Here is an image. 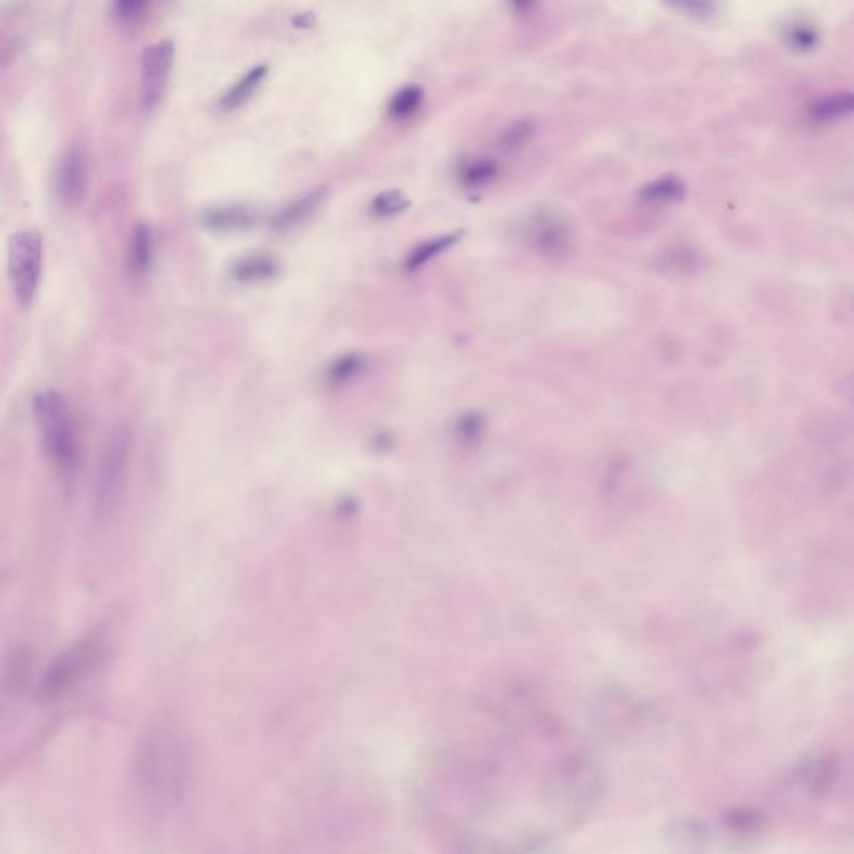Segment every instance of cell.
I'll use <instances>...</instances> for the list:
<instances>
[{
  "label": "cell",
  "mask_w": 854,
  "mask_h": 854,
  "mask_svg": "<svg viewBox=\"0 0 854 854\" xmlns=\"http://www.w3.org/2000/svg\"><path fill=\"white\" fill-rule=\"evenodd\" d=\"M189 771V746L174 724H156L142 736L132 761V781L146 806L164 809L177 803L186 791Z\"/></svg>",
  "instance_id": "6da1fadb"
},
{
  "label": "cell",
  "mask_w": 854,
  "mask_h": 854,
  "mask_svg": "<svg viewBox=\"0 0 854 854\" xmlns=\"http://www.w3.org/2000/svg\"><path fill=\"white\" fill-rule=\"evenodd\" d=\"M34 416L42 446L57 468L69 471L77 461L76 427L61 392L41 391L34 397Z\"/></svg>",
  "instance_id": "7a4b0ae2"
},
{
  "label": "cell",
  "mask_w": 854,
  "mask_h": 854,
  "mask_svg": "<svg viewBox=\"0 0 854 854\" xmlns=\"http://www.w3.org/2000/svg\"><path fill=\"white\" fill-rule=\"evenodd\" d=\"M42 237L34 231L14 234L9 244V276L17 301L29 307L36 299L42 271Z\"/></svg>",
  "instance_id": "3957f363"
},
{
  "label": "cell",
  "mask_w": 854,
  "mask_h": 854,
  "mask_svg": "<svg viewBox=\"0 0 854 854\" xmlns=\"http://www.w3.org/2000/svg\"><path fill=\"white\" fill-rule=\"evenodd\" d=\"M531 246L551 261L568 257L574 249V227L561 212L541 209L534 212L528 226Z\"/></svg>",
  "instance_id": "277c9868"
},
{
  "label": "cell",
  "mask_w": 854,
  "mask_h": 854,
  "mask_svg": "<svg viewBox=\"0 0 854 854\" xmlns=\"http://www.w3.org/2000/svg\"><path fill=\"white\" fill-rule=\"evenodd\" d=\"M841 776V763L833 751L814 749L794 768V781L811 798H826Z\"/></svg>",
  "instance_id": "5b68a950"
},
{
  "label": "cell",
  "mask_w": 854,
  "mask_h": 854,
  "mask_svg": "<svg viewBox=\"0 0 854 854\" xmlns=\"http://www.w3.org/2000/svg\"><path fill=\"white\" fill-rule=\"evenodd\" d=\"M174 62L171 41L157 42L142 54V106L152 111L159 106Z\"/></svg>",
  "instance_id": "8992f818"
},
{
  "label": "cell",
  "mask_w": 854,
  "mask_h": 854,
  "mask_svg": "<svg viewBox=\"0 0 854 854\" xmlns=\"http://www.w3.org/2000/svg\"><path fill=\"white\" fill-rule=\"evenodd\" d=\"M89 184V162L82 147H72L62 157L56 174L57 199L66 207L81 204Z\"/></svg>",
  "instance_id": "52a82bcc"
},
{
  "label": "cell",
  "mask_w": 854,
  "mask_h": 854,
  "mask_svg": "<svg viewBox=\"0 0 854 854\" xmlns=\"http://www.w3.org/2000/svg\"><path fill=\"white\" fill-rule=\"evenodd\" d=\"M779 39L786 51L794 56H813L823 46V31L813 21L794 17L779 29Z\"/></svg>",
  "instance_id": "ba28073f"
},
{
  "label": "cell",
  "mask_w": 854,
  "mask_h": 854,
  "mask_svg": "<svg viewBox=\"0 0 854 854\" xmlns=\"http://www.w3.org/2000/svg\"><path fill=\"white\" fill-rule=\"evenodd\" d=\"M713 831L698 818H674L664 826V841L681 849H701L708 846Z\"/></svg>",
  "instance_id": "9c48e42d"
},
{
  "label": "cell",
  "mask_w": 854,
  "mask_h": 854,
  "mask_svg": "<svg viewBox=\"0 0 854 854\" xmlns=\"http://www.w3.org/2000/svg\"><path fill=\"white\" fill-rule=\"evenodd\" d=\"M854 112V97L849 91L831 92L813 99L806 107L809 121L818 126L834 124L851 117Z\"/></svg>",
  "instance_id": "30bf717a"
},
{
  "label": "cell",
  "mask_w": 854,
  "mask_h": 854,
  "mask_svg": "<svg viewBox=\"0 0 854 854\" xmlns=\"http://www.w3.org/2000/svg\"><path fill=\"white\" fill-rule=\"evenodd\" d=\"M326 196L327 187H317V189L307 192L306 196L299 197L297 201L289 204L276 217L274 226H276L277 231H292V229H296V227L304 224L322 206V202H324Z\"/></svg>",
  "instance_id": "8fae6325"
},
{
  "label": "cell",
  "mask_w": 854,
  "mask_h": 854,
  "mask_svg": "<svg viewBox=\"0 0 854 854\" xmlns=\"http://www.w3.org/2000/svg\"><path fill=\"white\" fill-rule=\"evenodd\" d=\"M686 192L688 187L681 177L664 174L639 187L636 196L639 201L646 204H673V202L683 201Z\"/></svg>",
  "instance_id": "7c38bea8"
},
{
  "label": "cell",
  "mask_w": 854,
  "mask_h": 854,
  "mask_svg": "<svg viewBox=\"0 0 854 854\" xmlns=\"http://www.w3.org/2000/svg\"><path fill=\"white\" fill-rule=\"evenodd\" d=\"M723 823L729 833H733L738 838H754L763 833L768 819L761 811L748 806H738L731 808L724 813Z\"/></svg>",
  "instance_id": "4fadbf2b"
},
{
  "label": "cell",
  "mask_w": 854,
  "mask_h": 854,
  "mask_svg": "<svg viewBox=\"0 0 854 854\" xmlns=\"http://www.w3.org/2000/svg\"><path fill=\"white\" fill-rule=\"evenodd\" d=\"M87 654H89V648H87L86 644L77 646L76 649L69 651V653H67L66 656H64V658H62L61 661L52 668L49 678L46 679L47 693H59V691H61V689L64 688L71 679L76 678L79 668H82V666L86 664Z\"/></svg>",
  "instance_id": "5bb4252c"
},
{
  "label": "cell",
  "mask_w": 854,
  "mask_h": 854,
  "mask_svg": "<svg viewBox=\"0 0 854 854\" xmlns=\"http://www.w3.org/2000/svg\"><path fill=\"white\" fill-rule=\"evenodd\" d=\"M152 256H154V241L152 232L146 224L139 226L132 232L131 247H129V266L137 276L146 274L151 269Z\"/></svg>",
  "instance_id": "9a60e30c"
},
{
  "label": "cell",
  "mask_w": 854,
  "mask_h": 854,
  "mask_svg": "<svg viewBox=\"0 0 854 854\" xmlns=\"http://www.w3.org/2000/svg\"><path fill=\"white\" fill-rule=\"evenodd\" d=\"M206 222L216 231H241L256 222V214L247 207H224V209L209 212Z\"/></svg>",
  "instance_id": "2e32d148"
},
{
  "label": "cell",
  "mask_w": 854,
  "mask_h": 854,
  "mask_svg": "<svg viewBox=\"0 0 854 854\" xmlns=\"http://www.w3.org/2000/svg\"><path fill=\"white\" fill-rule=\"evenodd\" d=\"M266 74L267 66L254 67L247 76L242 77L241 81L237 82L236 86L231 87L226 92V96L222 97L221 102H219L221 111H234L237 107L242 106L252 96V92L261 86Z\"/></svg>",
  "instance_id": "e0dca14e"
},
{
  "label": "cell",
  "mask_w": 854,
  "mask_h": 854,
  "mask_svg": "<svg viewBox=\"0 0 854 854\" xmlns=\"http://www.w3.org/2000/svg\"><path fill=\"white\" fill-rule=\"evenodd\" d=\"M499 176V164L493 157H476L461 169V182L469 189L486 187Z\"/></svg>",
  "instance_id": "ac0fdd59"
},
{
  "label": "cell",
  "mask_w": 854,
  "mask_h": 854,
  "mask_svg": "<svg viewBox=\"0 0 854 854\" xmlns=\"http://www.w3.org/2000/svg\"><path fill=\"white\" fill-rule=\"evenodd\" d=\"M536 131H538V124L533 117L516 119L499 136V147L506 152L518 151L533 139Z\"/></svg>",
  "instance_id": "d6986e66"
},
{
  "label": "cell",
  "mask_w": 854,
  "mask_h": 854,
  "mask_svg": "<svg viewBox=\"0 0 854 854\" xmlns=\"http://www.w3.org/2000/svg\"><path fill=\"white\" fill-rule=\"evenodd\" d=\"M664 6L693 21L709 22L719 14L718 0H661Z\"/></svg>",
  "instance_id": "ffe728a7"
},
{
  "label": "cell",
  "mask_w": 854,
  "mask_h": 854,
  "mask_svg": "<svg viewBox=\"0 0 854 854\" xmlns=\"http://www.w3.org/2000/svg\"><path fill=\"white\" fill-rule=\"evenodd\" d=\"M232 272L239 281H264V279H269L276 274V262L266 256H249L236 262Z\"/></svg>",
  "instance_id": "44dd1931"
},
{
  "label": "cell",
  "mask_w": 854,
  "mask_h": 854,
  "mask_svg": "<svg viewBox=\"0 0 854 854\" xmlns=\"http://www.w3.org/2000/svg\"><path fill=\"white\" fill-rule=\"evenodd\" d=\"M458 234H448V236H441L438 239H433V241L424 242L421 246H417L414 251H412L411 256L407 259L406 267L409 271H416L419 267L424 266L427 262L431 261L433 257L438 256L441 252L446 251L449 246H453L454 242L458 241Z\"/></svg>",
  "instance_id": "7402d4cb"
},
{
  "label": "cell",
  "mask_w": 854,
  "mask_h": 854,
  "mask_svg": "<svg viewBox=\"0 0 854 854\" xmlns=\"http://www.w3.org/2000/svg\"><path fill=\"white\" fill-rule=\"evenodd\" d=\"M486 422L479 412H468L459 417L454 426V436L463 446H476L483 439Z\"/></svg>",
  "instance_id": "603a6c76"
},
{
  "label": "cell",
  "mask_w": 854,
  "mask_h": 854,
  "mask_svg": "<svg viewBox=\"0 0 854 854\" xmlns=\"http://www.w3.org/2000/svg\"><path fill=\"white\" fill-rule=\"evenodd\" d=\"M422 102V91L417 86L404 87L392 97L389 104V114L394 119H407L419 109Z\"/></svg>",
  "instance_id": "cb8c5ba5"
},
{
  "label": "cell",
  "mask_w": 854,
  "mask_h": 854,
  "mask_svg": "<svg viewBox=\"0 0 854 854\" xmlns=\"http://www.w3.org/2000/svg\"><path fill=\"white\" fill-rule=\"evenodd\" d=\"M362 369V357L357 354H347L332 362L327 371V379L332 384H344L356 377Z\"/></svg>",
  "instance_id": "d4e9b609"
},
{
  "label": "cell",
  "mask_w": 854,
  "mask_h": 854,
  "mask_svg": "<svg viewBox=\"0 0 854 854\" xmlns=\"http://www.w3.org/2000/svg\"><path fill=\"white\" fill-rule=\"evenodd\" d=\"M406 207L407 199L402 196L401 192L389 191L382 192L376 197V201L372 204V211L376 212L379 217H391L404 211Z\"/></svg>",
  "instance_id": "484cf974"
},
{
  "label": "cell",
  "mask_w": 854,
  "mask_h": 854,
  "mask_svg": "<svg viewBox=\"0 0 854 854\" xmlns=\"http://www.w3.org/2000/svg\"><path fill=\"white\" fill-rule=\"evenodd\" d=\"M146 4L147 0H114V11L121 21H132L144 11Z\"/></svg>",
  "instance_id": "4316f807"
},
{
  "label": "cell",
  "mask_w": 854,
  "mask_h": 854,
  "mask_svg": "<svg viewBox=\"0 0 854 854\" xmlns=\"http://www.w3.org/2000/svg\"><path fill=\"white\" fill-rule=\"evenodd\" d=\"M511 2V6L514 9H518L519 12H528L531 11L534 7V2L536 0H509Z\"/></svg>",
  "instance_id": "83f0119b"
},
{
  "label": "cell",
  "mask_w": 854,
  "mask_h": 854,
  "mask_svg": "<svg viewBox=\"0 0 854 854\" xmlns=\"http://www.w3.org/2000/svg\"><path fill=\"white\" fill-rule=\"evenodd\" d=\"M299 21V26L309 27L311 26V16H302L297 19Z\"/></svg>",
  "instance_id": "f1b7e54d"
}]
</instances>
